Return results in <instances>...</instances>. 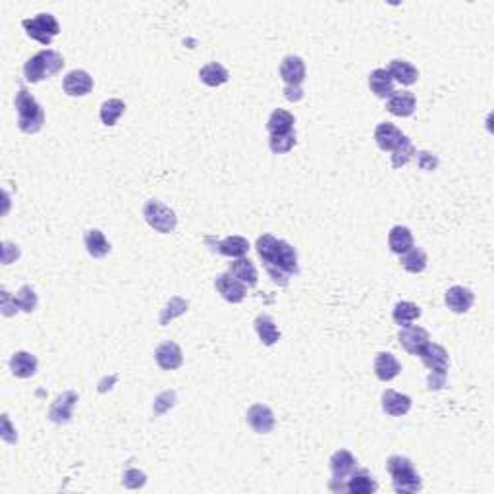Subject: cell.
Here are the masks:
<instances>
[{"label": "cell", "instance_id": "1", "mask_svg": "<svg viewBox=\"0 0 494 494\" xmlns=\"http://www.w3.org/2000/svg\"><path fill=\"white\" fill-rule=\"evenodd\" d=\"M257 253L263 259L268 277L278 286L290 284V277L298 275V252L292 243L277 240L272 234H263L255 243Z\"/></svg>", "mask_w": 494, "mask_h": 494}, {"label": "cell", "instance_id": "2", "mask_svg": "<svg viewBox=\"0 0 494 494\" xmlns=\"http://www.w3.org/2000/svg\"><path fill=\"white\" fill-rule=\"evenodd\" d=\"M17 128L24 134H37L45 124V110L26 87H20L16 93Z\"/></svg>", "mask_w": 494, "mask_h": 494}, {"label": "cell", "instance_id": "3", "mask_svg": "<svg viewBox=\"0 0 494 494\" xmlns=\"http://www.w3.org/2000/svg\"><path fill=\"white\" fill-rule=\"evenodd\" d=\"M386 469L392 475V485L396 493H417L423 488L421 477H419L410 458L390 456L386 461Z\"/></svg>", "mask_w": 494, "mask_h": 494}, {"label": "cell", "instance_id": "4", "mask_svg": "<svg viewBox=\"0 0 494 494\" xmlns=\"http://www.w3.org/2000/svg\"><path fill=\"white\" fill-rule=\"evenodd\" d=\"M64 68V59L62 54L52 49H45V51L37 52L31 59L27 60L24 66V74H26L27 82L37 84L45 77H51L54 74H59L60 70Z\"/></svg>", "mask_w": 494, "mask_h": 494}, {"label": "cell", "instance_id": "5", "mask_svg": "<svg viewBox=\"0 0 494 494\" xmlns=\"http://www.w3.org/2000/svg\"><path fill=\"white\" fill-rule=\"evenodd\" d=\"M143 218L159 234H170L178 226L176 213L157 199H149L143 205Z\"/></svg>", "mask_w": 494, "mask_h": 494}, {"label": "cell", "instance_id": "6", "mask_svg": "<svg viewBox=\"0 0 494 494\" xmlns=\"http://www.w3.org/2000/svg\"><path fill=\"white\" fill-rule=\"evenodd\" d=\"M22 26L26 27L27 35L39 41L45 47H49L52 43V39L60 33V26L56 22V17L52 14H39L37 17H31V20H24Z\"/></svg>", "mask_w": 494, "mask_h": 494}, {"label": "cell", "instance_id": "7", "mask_svg": "<svg viewBox=\"0 0 494 494\" xmlns=\"http://www.w3.org/2000/svg\"><path fill=\"white\" fill-rule=\"evenodd\" d=\"M357 468V461L353 458L352 452L348 450H338L332 454L330 458V469H332V481H330V488L334 493H342L346 479L350 477L353 469Z\"/></svg>", "mask_w": 494, "mask_h": 494}, {"label": "cell", "instance_id": "8", "mask_svg": "<svg viewBox=\"0 0 494 494\" xmlns=\"http://www.w3.org/2000/svg\"><path fill=\"white\" fill-rule=\"evenodd\" d=\"M419 357H421L425 367L431 369V373H446L450 367V355L438 344H425L423 350L419 352Z\"/></svg>", "mask_w": 494, "mask_h": 494}, {"label": "cell", "instance_id": "9", "mask_svg": "<svg viewBox=\"0 0 494 494\" xmlns=\"http://www.w3.org/2000/svg\"><path fill=\"white\" fill-rule=\"evenodd\" d=\"M215 288H217V292L230 303H242L245 293H247V286L242 284L232 272L218 275L217 280H215Z\"/></svg>", "mask_w": 494, "mask_h": 494}, {"label": "cell", "instance_id": "10", "mask_svg": "<svg viewBox=\"0 0 494 494\" xmlns=\"http://www.w3.org/2000/svg\"><path fill=\"white\" fill-rule=\"evenodd\" d=\"M245 417H247L249 427H252L255 433H259V435H267V433H270V431L275 429V425H277V419H275L272 410L267 408V406H263V403L252 406V408L247 410V415H245Z\"/></svg>", "mask_w": 494, "mask_h": 494}, {"label": "cell", "instance_id": "11", "mask_svg": "<svg viewBox=\"0 0 494 494\" xmlns=\"http://www.w3.org/2000/svg\"><path fill=\"white\" fill-rule=\"evenodd\" d=\"M377 481L369 473L367 469H353L350 477L346 479L344 493L350 494H371L377 493Z\"/></svg>", "mask_w": 494, "mask_h": 494}, {"label": "cell", "instance_id": "12", "mask_svg": "<svg viewBox=\"0 0 494 494\" xmlns=\"http://www.w3.org/2000/svg\"><path fill=\"white\" fill-rule=\"evenodd\" d=\"M398 340H400V346L406 352L411 353V355H419V352L423 350V346L429 342V332L425 328L408 325V327H402L400 334H398Z\"/></svg>", "mask_w": 494, "mask_h": 494}, {"label": "cell", "instance_id": "13", "mask_svg": "<svg viewBox=\"0 0 494 494\" xmlns=\"http://www.w3.org/2000/svg\"><path fill=\"white\" fill-rule=\"evenodd\" d=\"M155 360L160 369L164 371H176L184 363V353L176 342H162L155 352Z\"/></svg>", "mask_w": 494, "mask_h": 494}, {"label": "cell", "instance_id": "14", "mask_svg": "<svg viewBox=\"0 0 494 494\" xmlns=\"http://www.w3.org/2000/svg\"><path fill=\"white\" fill-rule=\"evenodd\" d=\"M62 87L70 97H85L93 89V77L85 70H72L64 77Z\"/></svg>", "mask_w": 494, "mask_h": 494}, {"label": "cell", "instance_id": "15", "mask_svg": "<svg viewBox=\"0 0 494 494\" xmlns=\"http://www.w3.org/2000/svg\"><path fill=\"white\" fill-rule=\"evenodd\" d=\"M76 402H77L76 392H72V390L62 392L59 398L52 402L51 410H49V419H51L52 423H59V425L68 423V421L72 419V411H74Z\"/></svg>", "mask_w": 494, "mask_h": 494}, {"label": "cell", "instance_id": "16", "mask_svg": "<svg viewBox=\"0 0 494 494\" xmlns=\"http://www.w3.org/2000/svg\"><path fill=\"white\" fill-rule=\"evenodd\" d=\"M415 107H417V99L411 91H394L386 101L388 112L400 118L411 116L415 112Z\"/></svg>", "mask_w": 494, "mask_h": 494}, {"label": "cell", "instance_id": "17", "mask_svg": "<svg viewBox=\"0 0 494 494\" xmlns=\"http://www.w3.org/2000/svg\"><path fill=\"white\" fill-rule=\"evenodd\" d=\"M444 302H446V307L454 313H468L475 302V293L463 286H452L444 295Z\"/></svg>", "mask_w": 494, "mask_h": 494}, {"label": "cell", "instance_id": "18", "mask_svg": "<svg viewBox=\"0 0 494 494\" xmlns=\"http://www.w3.org/2000/svg\"><path fill=\"white\" fill-rule=\"evenodd\" d=\"M280 77L284 79L286 85L302 87L305 79V62L300 56H286L280 64Z\"/></svg>", "mask_w": 494, "mask_h": 494}, {"label": "cell", "instance_id": "19", "mask_svg": "<svg viewBox=\"0 0 494 494\" xmlns=\"http://www.w3.org/2000/svg\"><path fill=\"white\" fill-rule=\"evenodd\" d=\"M403 137L406 135H403L402 130L390 124V122H383L375 130V141L383 151H394L403 141Z\"/></svg>", "mask_w": 494, "mask_h": 494}, {"label": "cell", "instance_id": "20", "mask_svg": "<svg viewBox=\"0 0 494 494\" xmlns=\"http://www.w3.org/2000/svg\"><path fill=\"white\" fill-rule=\"evenodd\" d=\"M411 398L396 390H385L383 394V410L392 417H402L411 410Z\"/></svg>", "mask_w": 494, "mask_h": 494}, {"label": "cell", "instance_id": "21", "mask_svg": "<svg viewBox=\"0 0 494 494\" xmlns=\"http://www.w3.org/2000/svg\"><path fill=\"white\" fill-rule=\"evenodd\" d=\"M386 72L390 74L394 82H398V84L402 85H413L419 79L417 68L413 66L411 62H408V60H392L388 64V68H386Z\"/></svg>", "mask_w": 494, "mask_h": 494}, {"label": "cell", "instance_id": "22", "mask_svg": "<svg viewBox=\"0 0 494 494\" xmlns=\"http://www.w3.org/2000/svg\"><path fill=\"white\" fill-rule=\"evenodd\" d=\"M10 371L17 378H29L37 373V357L29 352H16L10 360Z\"/></svg>", "mask_w": 494, "mask_h": 494}, {"label": "cell", "instance_id": "23", "mask_svg": "<svg viewBox=\"0 0 494 494\" xmlns=\"http://www.w3.org/2000/svg\"><path fill=\"white\" fill-rule=\"evenodd\" d=\"M400 371H402V365H400V361L396 360V355H392V353L380 352L375 357V375L383 383H388V380L398 377Z\"/></svg>", "mask_w": 494, "mask_h": 494}, {"label": "cell", "instance_id": "24", "mask_svg": "<svg viewBox=\"0 0 494 494\" xmlns=\"http://www.w3.org/2000/svg\"><path fill=\"white\" fill-rule=\"evenodd\" d=\"M369 87L380 99H388L394 93V79L386 72V68H377L369 76Z\"/></svg>", "mask_w": 494, "mask_h": 494}, {"label": "cell", "instance_id": "25", "mask_svg": "<svg viewBox=\"0 0 494 494\" xmlns=\"http://www.w3.org/2000/svg\"><path fill=\"white\" fill-rule=\"evenodd\" d=\"M242 284H245L247 288H255L257 286V268L253 265V261L245 259V257H240L236 259L234 263H230V270Z\"/></svg>", "mask_w": 494, "mask_h": 494}, {"label": "cell", "instance_id": "26", "mask_svg": "<svg viewBox=\"0 0 494 494\" xmlns=\"http://www.w3.org/2000/svg\"><path fill=\"white\" fill-rule=\"evenodd\" d=\"M293 124H295V118H293L292 112H288L284 109H277L268 116L267 130L270 135L290 134V132H293Z\"/></svg>", "mask_w": 494, "mask_h": 494}, {"label": "cell", "instance_id": "27", "mask_svg": "<svg viewBox=\"0 0 494 494\" xmlns=\"http://www.w3.org/2000/svg\"><path fill=\"white\" fill-rule=\"evenodd\" d=\"M253 325H255V330H257V334H259L261 342L265 344V346H275V344L280 340V330H278L277 323L272 321L270 315L261 313L259 317L255 318Z\"/></svg>", "mask_w": 494, "mask_h": 494}, {"label": "cell", "instance_id": "28", "mask_svg": "<svg viewBox=\"0 0 494 494\" xmlns=\"http://www.w3.org/2000/svg\"><path fill=\"white\" fill-rule=\"evenodd\" d=\"M218 253H222L224 257H232V259H240L245 257L249 252V242L242 238V236H230L226 240L217 243Z\"/></svg>", "mask_w": 494, "mask_h": 494}, {"label": "cell", "instance_id": "29", "mask_svg": "<svg viewBox=\"0 0 494 494\" xmlns=\"http://www.w3.org/2000/svg\"><path fill=\"white\" fill-rule=\"evenodd\" d=\"M84 242L85 247H87V253L91 257H95V259H102V257H107L110 253V243L101 230H89L85 234Z\"/></svg>", "mask_w": 494, "mask_h": 494}, {"label": "cell", "instance_id": "30", "mask_svg": "<svg viewBox=\"0 0 494 494\" xmlns=\"http://www.w3.org/2000/svg\"><path fill=\"white\" fill-rule=\"evenodd\" d=\"M388 245L394 253L403 255L406 252H410L413 247V234L410 228L406 226H394L388 234Z\"/></svg>", "mask_w": 494, "mask_h": 494}, {"label": "cell", "instance_id": "31", "mask_svg": "<svg viewBox=\"0 0 494 494\" xmlns=\"http://www.w3.org/2000/svg\"><path fill=\"white\" fill-rule=\"evenodd\" d=\"M199 77L205 85L209 87H218V85H224L230 79L228 70L220 62H210L207 66H203L199 70Z\"/></svg>", "mask_w": 494, "mask_h": 494}, {"label": "cell", "instance_id": "32", "mask_svg": "<svg viewBox=\"0 0 494 494\" xmlns=\"http://www.w3.org/2000/svg\"><path fill=\"white\" fill-rule=\"evenodd\" d=\"M400 263L402 267L411 272V275H419L427 268V253L423 252L421 247H411L410 252H406L400 255Z\"/></svg>", "mask_w": 494, "mask_h": 494}, {"label": "cell", "instance_id": "33", "mask_svg": "<svg viewBox=\"0 0 494 494\" xmlns=\"http://www.w3.org/2000/svg\"><path fill=\"white\" fill-rule=\"evenodd\" d=\"M419 317H421V309H419V305L411 302H398L392 311L394 323L398 327H408L413 321H417Z\"/></svg>", "mask_w": 494, "mask_h": 494}, {"label": "cell", "instance_id": "34", "mask_svg": "<svg viewBox=\"0 0 494 494\" xmlns=\"http://www.w3.org/2000/svg\"><path fill=\"white\" fill-rule=\"evenodd\" d=\"M124 110H126V105H124V101H120V99H109V101H105L101 105V122L105 124V126H114L118 122V118L124 114Z\"/></svg>", "mask_w": 494, "mask_h": 494}, {"label": "cell", "instance_id": "35", "mask_svg": "<svg viewBox=\"0 0 494 494\" xmlns=\"http://www.w3.org/2000/svg\"><path fill=\"white\" fill-rule=\"evenodd\" d=\"M415 147H413V143H411V139L406 135L403 137V141L396 147L392 151V167L394 168H402L406 167L408 162H410L413 157H415Z\"/></svg>", "mask_w": 494, "mask_h": 494}, {"label": "cell", "instance_id": "36", "mask_svg": "<svg viewBox=\"0 0 494 494\" xmlns=\"http://www.w3.org/2000/svg\"><path fill=\"white\" fill-rule=\"evenodd\" d=\"M295 145V132L290 134H280V135H268V147L275 155H284L290 153Z\"/></svg>", "mask_w": 494, "mask_h": 494}, {"label": "cell", "instance_id": "37", "mask_svg": "<svg viewBox=\"0 0 494 494\" xmlns=\"http://www.w3.org/2000/svg\"><path fill=\"white\" fill-rule=\"evenodd\" d=\"M187 307H190V303L185 302V300H182V298H172L170 302L167 303V307L162 309V315H160L159 323L160 325H168L172 318L180 317V315H184L185 311H187Z\"/></svg>", "mask_w": 494, "mask_h": 494}, {"label": "cell", "instance_id": "38", "mask_svg": "<svg viewBox=\"0 0 494 494\" xmlns=\"http://www.w3.org/2000/svg\"><path fill=\"white\" fill-rule=\"evenodd\" d=\"M17 307L24 311V313H33L35 307H37V293L31 286H22L20 292L16 295Z\"/></svg>", "mask_w": 494, "mask_h": 494}, {"label": "cell", "instance_id": "39", "mask_svg": "<svg viewBox=\"0 0 494 494\" xmlns=\"http://www.w3.org/2000/svg\"><path fill=\"white\" fill-rule=\"evenodd\" d=\"M145 481H147V477H145V473L139 471V469L128 468L126 471H124V485H126L128 488H139V486L145 485Z\"/></svg>", "mask_w": 494, "mask_h": 494}, {"label": "cell", "instance_id": "40", "mask_svg": "<svg viewBox=\"0 0 494 494\" xmlns=\"http://www.w3.org/2000/svg\"><path fill=\"white\" fill-rule=\"evenodd\" d=\"M174 402H176V392L170 390V392L160 394L159 398H157V402H155V408H153V410H155V415H162L168 408L174 406Z\"/></svg>", "mask_w": 494, "mask_h": 494}, {"label": "cell", "instance_id": "41", "mask_svg": "<svg viewBox=\"0 0 494 494\" xmlns=\"http://www.w3.org/2000/svg\"><path fill=\"white\" fill-rule=\"evenodd\" d=\"M415 157H417V164L421 170H427V172H431V170H435V168L438 167V159H436L435 155H431V153L419 151V153H415Z\"/></svg>", "mask_w": 494, "mask_h": 494}, {"label": "cell", "instance_id": "42", "mask_svg": "<svg viewBox=\"0 0 494 494\" xmlns=\"http://www.w3.org/2000/svg\"><path fill=\"white\" fill-rule=\"evenodd\" d=\"M2 313L6 315V317H10V315H14L16 311H20V307H17V302H16V295L12 298L6 290L2 292Z\"/></svg>", "mask_w": 494, "mask_h": 494}, {"label": "cell", "instance_id": "43", "mask_svg": "<svg viewBox=\"0 0 494 494\" xmlns=\"http://www.w3.org/2000/svg\"><path fill=\"white\" fill-rule=\"evenodd\" d=\"M2 438L6 440L8 444H16L17 442V435L16 431H12V425H10L8 415L4 413L2 415Z\"/></svg>", "mask_w": 494, "mask_h": 494}, {"label": "cell", "instance_id": "44", "mask_svg": "<svg viewBox=\"0 0 494 494\" xmlns=\"http://www.w3.org/2000/svg\"><path fill=\"white\" fill-rule=\"evenodd\" d=\"M427 383L429 390H440L446 385V373H431Z\"/></svg>", "mask_w": 494, "mask_h": 494}, {"label": "cell", "instance_id": "45", "mask_svg": "<svg viewBox=\"0 0 494 494\" xmlns=\"http://www.w3.org/2000/svg\"><path fill=\"white\" fill-rule=\"evenodd\" d=\"M284 97L288 101L298 102L303 99V89L302 87H293V85H286L284 87Z\"/></svg>", "mask_w": 494, "mask_h": 494}, {"label": "cell", "instance_id": "46", "mask_svg": "<svg viewBox=\"0 0 494 494\" xmlns=\"http://www.w3.org/2000/svg\"><path fill=\"white\" fill-rule=\"evenodd\" d=\"M20 257V249H17V245H12V243H4V257H2V261H4V265H10L12 263V259H17Z\"/></svg>", "mask_w": 494, "mask_h": 494}]
</instances>
